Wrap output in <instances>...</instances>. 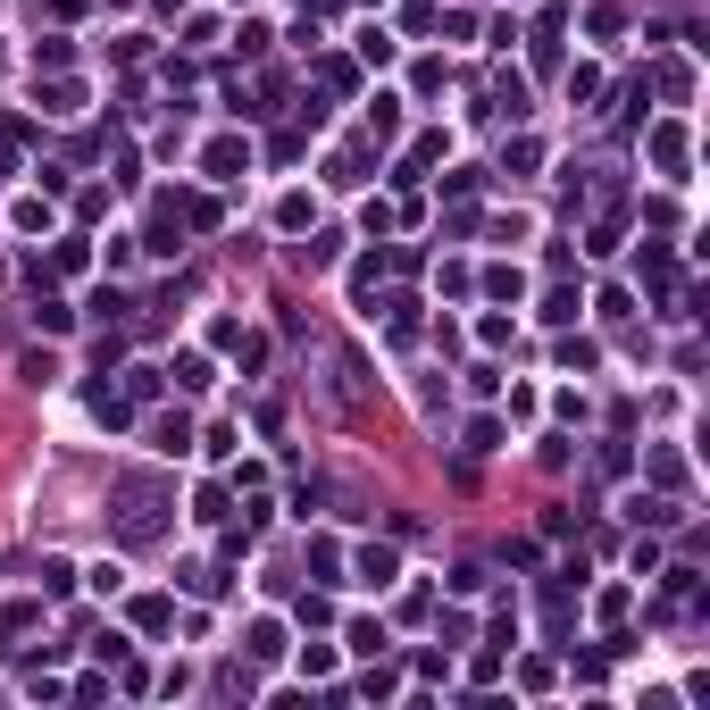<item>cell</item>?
<instances>
[{
	"label": "cell",
	"instance_id": "3957f363",
	"mask_svg": "<svg viewBox=\"0 0 710 710\" xmlns=\"http://www.w3.org/2000/svg\"><path fill=\"white\" fill-rule=\"evenodd\" d=\"M652 159H660L669 176H685V134H677V126H660V134H652Z\"/></svg>",
	"mask_w": 710,
	"mask_h": 710
},
{
	"label": "cell",
	"instance_id": "5b68a950",
	"mask_svg": "<svg viewBox=\"0 0 710 710\" xmlns=\"http://www.w3.org/2000/svg\"><path fill=\"white\" fill-rule=\"evenodd\" d=\"M243 168V142H209V176H234Z\"/></svg>",
	"mask_w": 710,
	"mask_h": 710
},
{
	"label": "cell",
	"instance_id": "8992f818",
	"mask_svg": "<svg viewBox=\"0 0 710 710\" xmlns=\"http://www.w3.org/2000/svg\"><path fill=\"white\" fill-rule=\"evenodd\" d=\"M577 310H585V301H577V293H568V284H560V293H552V301H543V318H552V326H568V318H577Z\"/></svg>",
	"mask_w": 710,
	"mask_h": 710
},
{
	"label": "cell",
	"instance_id": "ba28073f",
	"mask_svg": "<svg viewBox=\"0 0 710 710\" xmlns=\"http://www.w3.org/2000/svg\"><path fill=\"white\" fill-rule=\"evenodd\" d=\"M168 376H176V385H184V393H201V385H209V360H176Z\"/></svg>",
	"mask_w": 710,
	"mask_h": 710
},
{
	"label": "cell",
	"instance_id": "7a4b0ae2",
	"mask_svg": "<svg viewBox=\"0 0 710 710\" xmlns=\"http://www.w3.org/2000/svg\"><path fill=\"white\" fill-rule=\"evenodd\" d=\"M151 452H193V426H184V410L151 426Z\"/></svg>",
	"mask_w": 710,
	"mask_h": 710
},
{
	"label": "cell",
	"instance_id": "6da1fadb",
	"mask_svg": "<svg viewBox=\"0 0 710 710\" xmlns=\"http://www.w3.org/2000/svg\"><path fill=\"white\" fill-rule=\"evenodd\" d=\"M351 568H360V585H376V594H385V585L401 577V560H393V543H368V552H360V560H351Z\"/></svg>",
	"mask_w": 710,
	"mask_h": 710
},
{
	"label": "cell",
	"instance_id": "277c9868",
	"mask_svg": "<svg viewBox=\"0 0 710 710\" xmlns=\"http://www.w3.org/2000/svg\"><path fill=\"white\" fill-rule=\"evenodd\" d=\"M251 652H259V660H276V652H284V627H276V619H259V627H251Z\"/></svg>",
	"mask_w": 710,
	"mask_h": 710
},
{
	"label": "cell",
	"instance_id": "52a82bcc",
	"mask_svg": "<svg viewBox=\"0 0 710 710\" xmlns=\"http://www.w3.org/2000/svg\"><path fill=\"white\" fill-rule=\"evenodd\" d=\"M351 652H385V627H376V619H351Z\"/></svg>",
	"mask_w": 710,
	"mask_h": 710
}]
</instances>
